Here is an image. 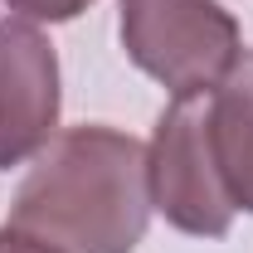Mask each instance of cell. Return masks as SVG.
<instances>
[{
	"instance_id": "cell-3",
	"label": "cell",
	"mask_w": 253,
	"mask_h": 253,
	"mask_svg": "<svg viewBox=\"0 0 253 253\" xmlns=\"http://www.w3.org/2000/svg\"><path fill=\"white\" fill-rule=\"evenodd\" d=\"M146 170H151V205L166 224L195 239H219L234 224V200L224 190V175L214 166L210 146V122H205V93L175 97L156 122V136L146 146Z\"/></svg>"
},
{
	"instance_id": "cell-1",
	"label": "cell",
	"mask_w": 253,
	"mask_h": 253,
	"mask_svg": "<svg viewBox=\"0 0 253 253\" xmlns=\"http://www.w3.org/2000/svg\"><path fill=\"white\" fill-rule=\"evenodd\" d=\"M146 146L117 126H68L34 156L10 205L20 229L49 253H131L151 224Z\"/></svg>"
},
{
	"instance_id": "cell-5",
	"label": "cell",
	"mask_w": 253,
	"mask_h": 253,
	"mask_svg": "<svg viewBox=\"0 0 253 253\" xmlns=\"http://www.w3.org/2000/svg\"><path fill=\"white\" fill-rule=\"evenodd\" d=\"M205 122H210L214 166L224 175L234 210L253 214V54L249 49L205 93Z\"/></svg>"
},
{
	"instance_id": "cell-2",
	"label": "cell",
	"mask_w": 253,
	"mask_h": 253,
	"mask_svg": "<svg viewBox=\"0 0 253 253\" xmlns=\"http://www.w3.org/2000/svg\"><path fill=\"white\" fill-rule=\"evenodd\" d=\"M122 49L170 97H200L244 54L239 20L219 0H117Z\"/></svg>"
},
{
	"instance_id": "cell-4",
	"label": "cell",
	"mask_w": 253,
	"mask_h": 253,
	"mask_svg": "<svg viewBox=\"0 0 253 253\" xmlns=\"http://www.w3.org/2000/svg\"><path fill=\"white\" fill-rule=\"evenodd\" d=\"M59 54L34 20H0V170L59 136Z\"/></svg>"
},
{
	"instance_id": "cell-7",
	"label": "cell",
	"mask_w": 253,
	"mask_h": 253,
	"mask_svg": "<svg viewBox=\"0 0 253 253\" xmlns=\"http://www.w3.org/2000/svg\"><path fill=\"white\" fill-rule=\"evenodd\" d=\"M0 253H49V249H39L34 239H25L20 229H10V224H5V229H0Z\"/></svg>"
},
{
	"instance_id": "cell-6",
	"label": "cell",
	"mask_w": 253,
	"mask_h": 253,
	"mask_svg": "<svg viewBox=\"0 0 253 253\" xmlns=\"http://www.w3.org/2000/svg\"><path fill=\"white\" fill-rule=\"evenodd\" d=\"M20 20H34V25H63L73 15H83L93 0H5Z\"/></svg>"
}]
</instances>
